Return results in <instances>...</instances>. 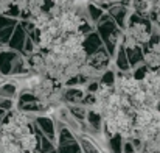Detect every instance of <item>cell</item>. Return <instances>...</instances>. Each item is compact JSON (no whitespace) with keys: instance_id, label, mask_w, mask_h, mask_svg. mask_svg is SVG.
Wrapping results in <instances>:
<instances>
[{"instance_id":"1","label":"cell","mask_w":160,"mask_h":153,"mask_svg":"<svg viewBox=\"0 0 160 153\" xmlns=\"http://www.w3.org/2000/svg\"><path fill=\"white\" fill-rule=\"evenodd\" d=\"M97 89L92 94V108L100 116L104 128L110 136H121L126 139H134L135 127V106L129 102V99L120 92L113 83H104L98 80Z\"/></svg>"},{"instance_id":"2","label":"cell","mask_w":160,"mask_h":153,"mask_svg":"<svg viewBox=\"0 0 160 153\" xmlns=\"http://www.w3.org/2000/svg\"><path fill=\"white\" fill-rule=\"evenodd\" d=\"M38 138L30 117L14 109L0 123V153H34Z\"/></svg>"},{"instance_id":"3","label":"cell","mask_w":160,"mask_h":153,"mask_svg":"<svg viewBox=\"0 0 160 153\" xmlns=\"http://www.w3.org/2000/svg\"><path fill=\"white\" fill-rule=\"evenodd\" d=\"M152 31H154V25L149 19H145V17H140V16L131 13V16L126 22V27L123 28L121 46L124 49L143 47L149 42Z\"/></svg>"},{"instance_id":"4","label":"cell","mask_w":160,"mask_h":153,"mask_svg":"<svg viewBox=\"0 0 160 153\" xmlns=\"http://www.w3.org/2000/svg\"><path fill=\"white\" fill-rule=\"evenodd\" d=\"M113 70L112 66V55L106 49H97L93 52L87 53L86 63L79 72V77H82L84 80H90V81H98L100 78H103L109 72Z\"/></svg>"},{"instance_id":"5","label":"cell","mask_w":160,"mask_h":153,"mask_svg":"<svg viewBox=\"0 0 160 153\" xmlns=\"http://www.w3.org/2000/svg\"><path fill=\"white\" fill-rule=\"evenodd\" d=\"M135 136L138 142L145 141L149 134H152L160 127V108H138L135 109L134 117Z\"/></svg>"},{"instance_id":"6","label":"cell","mask_w":160,"mask_h":153,"mask_svg":"<svg viewBox=\"0 0 160 153\" xmlns=\"http://www.w3.org/2000/svg\"><path fill=\"white\" fill-rule=\"evenodd\" d=\"M143 50V61L148 69H160V33L159 28L154 27L151 39L146 46L142 47Z\"/></svg>"},{"instance_id":"7","label":"cell","mask_w":160,"mask_h":153,"mask_svg":"<svg viewBox=\"0 0 160 153\" xmlns=\"http://www.w3.org/2000/svg\"><path fill=\"white\" fill-rule=\"evenodd\" d=\"M14 5L19 11V17L22 20H28L38 13L47 9L52 3L48 0H16Z\"/></svg>"},{"instance_id":"8","label":"cell","mask_w":160,"mask_h":153,"mask_svg":"<svg viewBox=\"0 0 160 153\" xmlns=\"http://www.w3.org/2000/svg\"><path fill=\"white\" fill-rule=\"evenodd\" d=\"M143 88L148 91L151 97H154L160 103V69H148L145 70L143 77H140Z\"/></svg>"},{"instance_id":"9","label":"cell","mask_w":160,"mask_h":153,"mask_svg":"<svg viewBox=\"0 0 160 153\" xmlns=\"http://www.w3.org/2000/svg\"><path fill=\"white\" fill-rule=\"evenodd\" d=\"M154 5H156V0H129V9L134 14L145 17V19L151 17Z\"/></svg>"},{"instance_id":"10","label":"cell","mask_w":160,"mask_h":153,"mask_svg":"<svg viewBox=\"0 0 160 153\" xmlns=\"http://www.w3.org/2000/svg\"><path fill=\"white\" fill-rule=\"evenodd\" d=\"M76 136H78V141H79V144H81L82 153H107L106 150L100 145V142H97L90 134L78 131Z\"/></svg>"},{"instance_id":"11","label":"cell","mask_w":160,"mask_h":153,"mask_svg":"<svg viewBox=\"0 0 160 153\" xmlns=\"http://www.w3.org/2000/svg\"><path fill=\"white\" fill-rule=\"evenodd\" d=\"M25 28L19 24V25H16V28H14V31H12V35H11V38H9V41H8V46L11 47V49H16V50H22V47H23V44H25Z\"/></svg>"},{"instance_id":"12","label":"cell","mask_w":160,"mask_h":153,"mask_svg":"<svg viewBox=\"0 0 160 153\" xmlns=\"http://www.w3.org/2000/svg\"><path fill=\"white\" fill-rule=\"evenodd\" d=\"M14 2H16V0H0V13L5 14V13L14 5Z\"/></svg>"}]
</instances>
